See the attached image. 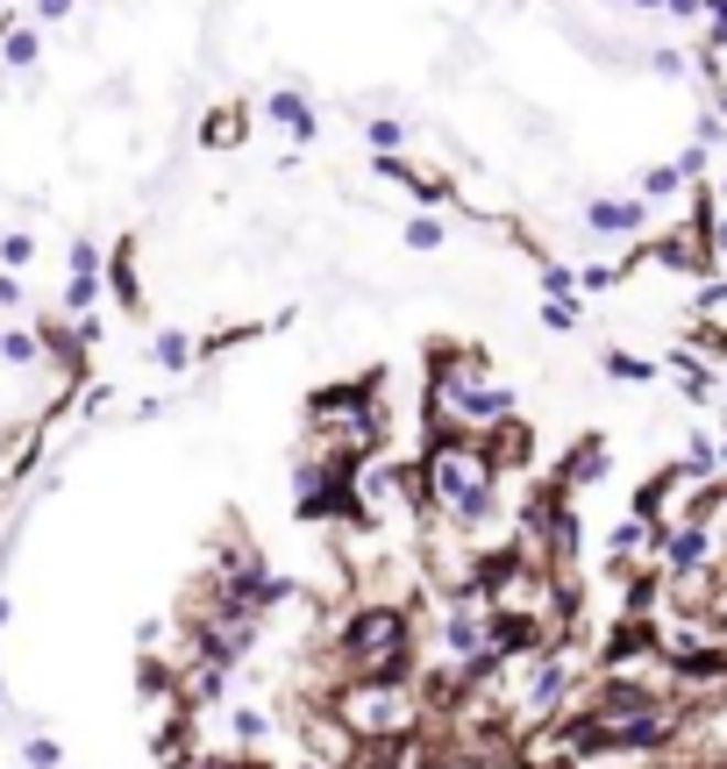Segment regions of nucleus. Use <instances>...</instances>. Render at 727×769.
Returning a JSON list of instances; mask_svg holds the SVG:
<instances>
[{
  "label": "nucleus",
  "mask_w": 727,
  "mask_h": 769,
  "mask_svg": "<svg viewBox=\"0 0 727 769\" xmlns=\"http://www.w3.org/2000/svg\"><path fill=\"white\" fill-rule=\"evenodd\" d=\"M94 385L0 541L65 769H727V371L471 336Z\"/></svg>",
  "instance_id": "1"
}]
</instances>
